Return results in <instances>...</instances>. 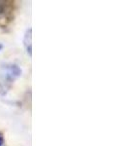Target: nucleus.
I'll return each instance as SVG.
<instances>
[{"label": "nucleus", "mask_w": 129, "mask_h": 146, "mask_svg": "<svg viewBox=\"0 0 129 146\" xmlns=\"http://www.w3.org/2000/svg\"><path fill=\"white\" fill-rule=\"evenodd\" d=\"M22 68L18 65L14 64V63H10V64H6L2 67L1 74L4 77L5 80L8 81H14L22 75Z\"/></svg>", "instance_id": "f257e3e1"}, {"label": "nucleus", "mask_w": 129, "mask_h": 146, "mask_svg": "<svg viewBox=\"0 0 129 146\" xmlns=\"http://www.w3.org/2000/svg\"><path fill=\"white\" fill-rule=\"evenodd\" d=\"M8 1H0V18L6 15V12L9 11Z\"/></svg>", "instance_id": "7ed1b4c3"}, {"label": "nucleus", "mask_w": 129, "mask_h": 146, "mask_svg": "<svg viewBox=\"0 0 129 146\" xmlns=\"http://www.w3.org/2000/svg\"><path fill=\"white\" fill-rule=\"evenodd\" d=\"M4 145V138H3V135L0 133V146H3Z\"/></svg>", "instance_id": "20e7f679"}, {"label": "nucleus", "mask_w": 129, "mask_h": 146, "mask_svg": "<svg viewBox=\"0 0 129 146\" xmlns=\"http://www.w3.org/2000/svg\"><path fill=\"white\" fill-rule=\"evenodd\" d=\"M2 49H3V45H2V44H0V51H1Z\"/></svg>", "instance_id": "39448f33"}, {"label": "nucleus", "mask_w": 129, "mask_h": 146, "mask_svg": "<svg viewBox=\"0 0 129 146\" xmlns=\"http://www.w3.org/2000/svg\"><path fill=\"white\" fill-rule=\"evenodd\" d=\"M23 46L27 55L32 56V29L30 27L27 28L23 36Z\"/></svg>", "instance_id": "f03ea898"}]
</instances>
